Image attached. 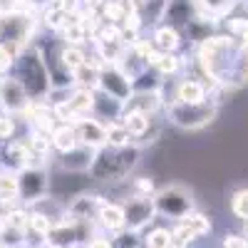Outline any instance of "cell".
<instances>
[{
	"label": "cell",
	"instance_id": "35",
	"mask_svg": "<svg viewBox=\"0 0 248 248\" xmlns=\"http://www.w3.org/2000/svg\"><path fill=\"white\" fill-rule=\"evenodd\" d=\"M67 23H70V15H65V13H62L60 8H55V5L45 13V25H47L50 30H62Z\"/></svg>",
	"mask_w": 248,
	"mask_h": 248
},
{
	"label": "cell",
	"instance_id": "36",
	"mask_svg": "<svg viewBox=\"0 0 248 248\" xmlns=\"http://www.w3.org/2000/svg\"><path fill=\"white\" fill-rule=\"evenodd\" d=\"M154 181L149 176H137L134 179V196H154Z\"/></svg>",
	"mask_w": 248,
	"mask_h": 248
},
{
	"label": "cell",
	"instance_id": "4",
	"mask_svg": "<svg viewBox=\"0 0 248 248\" xmlns=\"http://www.w3.org/2000/svg\"><path fill=\"white\" fill-rule=\"evenodd\" d=\"M218 107L214 102H201V105H184V102H171L167 107V117L179 129H201L216 119Z\"/></svg>",
	"mask_w": 248,
	"mask_h": 248
},
{
	"label": "cell",
	"instance_id": "26",
	"mask_svg": "<svg viewBox=\"0 0 248 248\" xmlns=\"http://www.w3.org/2000/svg\"><path fill=\"white\" fill-rule=\"evenodd\" d=\"M52 226H55V218L45 211H40V209H30V221H28V233L37 236V238H45L50 236L52 231Z\"/></svg>",
	"mask_w": 248,
	"mask_h": 248
},
{
	"label": "cell",
	"instance_id": "43",
	"mask_svg": "<svg viewBox=\"0 0 248 248\" xmlns=\"http://www.w3.org/2000/svg\"><path fill=\"white\" fill-rule=\"evenodd\" d=\"M55 8H60L65 15H70V17H72V15L77 13V8H79V0H57Z\"/></svg>",
	"mask_w": 248,
	"mask_h": 248
},
{
	"label": "cell",
	"instance_id": "24",
	"mask_svg": "<svg viewBox=\"0 0 248 248\" xmlns=\"http://www.w3.org/2000/svg\"><path fill=\"white\" fill-rule=\"evenodd\" d=\"M94 102H97V90H85V87H77L75 92H70L67 97V105L72 107L75 114L85 117L94 109Z\"/></svg>",
	"mask_w": 248,
	"mask_h": 248
},
{
	"label": "cell",
	"instance_id": "16",
	"mask_svg": "<svg viewBox=\"0 0 248 248\" xmlns=\"http://www.w3.org/2000/svg\"><path fill=\"white\" fill-rule=\"evenodd\" d=\"M97 223H99V226H102V229H105L107 233H114V236H119L122 231H127V218H124V206H122V203L105 201V206L99 209Z\"/></svg>",
	"mask_w": 248,
	"mask_h": 248
},
{
	"label": "cell",
	"instance_id": "14",
	"mask_svg": "<svg viewBox=\"0 0 248 248\" xmlns=\"http://www.w3.org/2000/svg\"><path fill=\"white\" fill-rule=\"evenodd\" d=\"M102 206H105V199H102V196H94V194H79V196H75V201L67 206V214H70L72 218H77V221H87V223H92V221H97Z\"/></svg>",
	"mask_w": 248,
	"mask_h": 248
},
{
	"label": "cell",
	"instance_id": "49",
	"mask_svg": "<svg viewBox=\"0 0 248 248\" xmlns=\"http://www.w3.org/2000/svg\"><path fill=\"white\" fill-rule=\"evenodd\" d=\"M243 236H246V238H248V221H246V233H243Z\"/></svg>",
	"mask_w": 248,
	"mask_h": 248
},
{
	"label": "cell",
	"instance_id": "23",
	"mask_svg": "<svg viewBox=\"0 0 248 248\" xmlns=\"http://www.w3.org/2000/svg\"><path fill=\"white\" fill-rule=\"evenodd\" d=\"M85 62H87V52L77 45H62V50L57 52V65L70 75H75Z\"/></svg>",
	"mask_w": 248,
	"mask_h": 248
},
{
	"label": "cell",
	"instance_id": "18",
	"mask_svg": "<svg viewBox=\"0 0 248 248\" xmlns=\"http://www.w3.org/2000/svg\"><path fill=\"white\" fill-rule=\"evenodd\" d=\"M174 102H184V105H201L206 99V85L194 77H186L176 85V99Z\"/></svg>",
	"mask_w": 248,
	"mask_h": 248
},
{
	"label": "cell",
	"instance_id": "45",
	"mask_svg": "<svg viewBox=\"0 0 248 248\" xmlns=\"http://www.w3.org/2000/svg\"><path fill=\"white\" fill-rule=\"evenodd\" d=\"M241 45H243V50H246V52H248V32H246V35H243V43H241Z\"/></svg>",
	"mask_w": 248,
	"mask_h": 248
},
{
	"label": "cell",
	"instance_id": "11",
	"mask_svg": "<svg viewBox=\"0 0 248 248\" xmlns=\"http://www.w3.org/2000/svg\"><path fill=\"white\" fill-rule=\"evenodd\" d=\"M75 132H77V139L82 147H90L94 152L107 147V127L102 122H97L94 117H82L75 124Z\"/></svg>",
	"mask_w": 248,
	"mask_h": 248
},
{
	"label": "cell",
	"instance_id": "5",
	"mask_svg": "<svg viewBox=\"0 0 248 248\" xmlns=\"http://www.w3.org/2000/svg\"><path fill=\"white\" fill-rule=\"evenodd\" d=\"M32 17L30 15H20V13H8L0 20V43H3L15 57L17 50H28V40L32 32Z\"/></svg>",
	"mask_w": 248,
	"mask_h": 248
},
{
	"label": "cell",
	"instance_id": "7",
	"mask_svg": "<svg viewBox=\"0 0 248 248\" xmlns=\"http://www.w3.org/2000/svg\"><path fill=\"white\" fill-rule=\"evenodd\" d=\"M124 206V218H127V231L129 233H139L144 226H149L156 216L154 209V196H129Z\"/></svg>",
	"mask_w": 248,
	"mask_h": 248
},
{
	"label": "cell",
	"instance_id": "46",
	"mask_svg": "<svg viewBox=\"0 0 248 248\" xmlns=\"http://www.w3.org/2000/svg\"><path fill=\"white\" fill-rule=\"evenodd\" d=\"M43 248H65V246H57V243H47V241H45V246H43Z\"/></svg>",
	"mask_w": 248,
	"mask_h": 248
},
{
	"label": "cell",
	"instance_id": "1",
	"mask_svg": "<svg viewBox=\"0 0 248 248\" xmlns=\"http://www.w3.org/2000/svg\"><path fill=\"white\" fill-rule=\"evenodd\" d=\"M13 70H15L13 77L25 87L30 102H43L52 92V79H50L47 65H45V60H43V52H40L37 47L17 52Z\"/></svg>",
	"mask_w": 248,
	"mask_h": 248
},
{
	"label": "cell",
	"instance_id": "19",
	"mask_svg": "<svg viewBox=\"0 0 248 248\" xmlns=\"http://www.w3.org/2000/svg\"><path fill=\"white\" fill-rule=\"evenodd\" d=\"M161 107V92L159 90H149V92H134L132 99L124 105V109H134V112H141V114H154L156 109Z\"/></svg>",
	"mask_w": 248,
	"mask_h": 248
},
{
	"label": "cell",
	"instance_id": "9",
	"mask_svg": "<svg viewBox=\"0 0 248 248\" xmlns=\"http://www.w3.org/2000/svg\"><path fill=\"white\" fill-rule=\"evenodd\" d=\"M211 231V218L209 216H203V214H189V216H184L181 221L174 223V241L176 243H184V246H189L194 241H199L201 236H206Z\"/></svg>",
	"mask_w": 248,
	"mask_h": 248
},
{
	"label": "cell",
	"instance_id": "44",
	"mask_svg": "<svg viewBox=\"0 0 248 248\" xmlns=\"http://www.w3.org/2000/svg\"><path fill=\"white\" fill-rule=\"evenodd\" d=\"M25 3H30V0H10L13 8H15V5H25Z\"/></svg>",
	"mask_w": 248,
	"mask_h": 248
},
{
	"label": "cell",
	"instance_id": "34",
	"mask_svg": "<svg viewBox=\"0 0 248 248\" xmlns=\"http://www.w3.org/2000/svg\"><path fill=\"white\" fill-rule=\"evenodd\" d=\"M231 211H233L243 223L248 221V189H241V191L233 194V199H231Z\"/></svg>",
	"mask_w": 248,
	"mask_h": 248
},
{
	"label": "cell",
	"instance_id": "12",
	"mask_svg": "<svg viewBox=\"0 0 248 248\" xmlns=\"http://www.w3.org/2000/svg\"><path fill=\"white\" fill-rule=\"evenodd\" d=\"M94 159H97V152L79 144L77 149H72L67 154H60L57 167L65 174H90L92 167H94Z\"/></svg>",
	"mask_w": 248,
	"mask_h": 248
},
{
	"label": "cell",
	"instance_id": "8",
	"mask_svg": "<svg viewBox=\"0 0 248 248\" xmlns=\"http://www.w3.org/2000/svg\"><path fill=\"white\" fill-rule=\"evenodd\" d=\"M97 92H102V94H107V97H112V99H119V102H127L132 99V94H134V85H132V79L124 75L119 67H105L99 72V82H97Z\"/></svg>",
	"mask_w": 248,
	"mask_h": 248
},
{
	"label": "cell",
	"instance_id": "48",
	"mask_svg": "<svg viewBox=\"0 0 248 248\" xmlns=\"http://www.w3.org/2000/svg\"><path fill=\"white\" fill-rule=\"evenodd\" d=\"M15 248H30L28 243H20V246H15Z\"/></svg>",
	"mask_w": 248,
	"mask_h": 248
},
{
	"label": "cell",
	"instance_id": "39",
	"mask_svg": "<svg viewBox=\"0 0 248 248\" xmlns=\"http://www.w3.org/2000/svg\"><path fill=\"white\" fill-rule=\"evenodd\" d=\"M221 248H248V238L243 233H226Z\"/></svg>",
	"mask_w": 248,
	"mask_h": 248
},
{
	"label": "cell",
	"instance_id": "42",
	"mask_svg": "<svg viewBox=\"0 0 248 248\" xmlns=\"http://www.w3.org/2000/svg\"><path fill=\"white\" fill-rule=\"evenodd\" d=\"M85 248H114V238H107V236H92L90 243Z\"/></svg>",
	"mask_w": 248,
	"mask_h": 248
},
{
	"label": "cell",
	"instance_id": "22",
	"mask_svg": "<svg viewBox=\"0 0 248 248\" xmlns=\"http://www.w3.org/2000/svg\"><path fill=\"white\" fill-rule=\"evenodd\" d=\"M152 45L156 52H176L179 45H181V35L176 28L171 25H159L154 30V40H152Z\"/></svg>",
	"mask_w": 248,
	"mask_h": 248
},
{
	"label": "cell",
	"instance_id": "40",
	"mask_svg": "<svg viewBox=\"0 0 248 248\" xmlns=\"http://www.w3.org/2000/svg\"><path fill=\"white\" fill-rule=\"evenodd\" d=\"M15 67V55L0 43V75H5L8 70H13Z\"/></svg>",
	"mask_w": 248,
	"mask_h": 248
},
{
	"label": "cell",
	"instance_id": "30",
	"mask_svg": "<svg viewBox=\"0 0 248 248\" xmlns=\"http://www.w3.org/2000/svg\"><path fill=\"white\" fill-rule=\"evenodd\" d=\"M50 112H52L55 122H60V124H77V122L82 119L79 114L72 112V107L67 105V99H57L55 105L50 107Z\"/></svg>",
	"mask_w": 248,
	"mask_h": 248
},
{
	"label": "cell",
	"instance_id": "2",
	"mask_svg": "<svg viewBox=\"0 0 248 248\" xmlns=\"http://www.w3.org/2000/svg\"><path fill=\"white\" fill-rule=\"evenodd\" d=\"M139 156H141V149L137 144H129V147H105L97 152L90 176L94 181H107V184L124 181L137 169Z\"/></svg>",
	"mask_w": 248,
	"mask_h": 248
},
{
	"label": "cell",
	"instance_id": "41",
	"mask_svg": "<svg viewBox=\"0 0 248 248\" xmlns=\"http://www.w3.org/2000/svg\"><path fill=\"white\" fill-rule=\"evenodd\" d=\"M229 32L243 37L248 32V17H233V20H229Z\"/></svg>",
	"mask_w": 248,
	"mask_h": 248
},
{
	"label": "cell",
	"instance_id": "27",
	"mask_svg": "<svg viewBox=\"0 0 248 248\" xmlns=\"http://www.w3.org/2000/svg\"><path fill=\"white\" fill-rule=\"evenodd\" d=\"M147 65L156 72V75H174L176 70H179V57L174 55V52H152L149 55V60H147Z\"/></svg>",
	"mask_w": 248,
	"mask_h": 248
},
{
	"label": "cell",
	"instance_id": "33",
	"mask_svg": "<svg viewBox=\"0 0 248 248\" xmlns=\"http://www.w3.org/2000/svg\"><path fill=\"white\" fill-rule=\"evenodd\" d=\"M0 196L20 201V199H17V174L0 171Z\"/></svg>",
	"mask_w": 248,
	"mask_h": 248
},
{
	"label": "cell",
	"instance_id": "3",
	"mask_svg": "<svg viewBox=\"0 0 248 248\" xmlns=\"http://www.w3.org/2000/svg\"><path fill=\"white\" fill-rule=\"evenodd\" d=\"M154 209L156 216L181 221L184 216L194 214V194L181 184H169L154 194Z\"/></svg>",
	"mask_w": 248,
	"mask_h": 248
},
{
	"label": "cell",
	"instance_id": "20",
	"mask_svg": "<svg viewBox=\"0 0 248 248\" xmlns=\"http://www.w3.org/2000/svg\"><path fill=\"white\" fill-rule=\"evenodd\" d=\"M119 124L129 132L132 139H141V137H147V132L152 127V117L149 114H141V112H134V109H124Z\"/></svg>",
	"mask_w": 248,
	"mask_h": 248
},
{
	"label": "cell",
	"instance_id": "31",
	"mask_svg": "<svg viewBox=\"0 0 248 248\" xmlns=\"http://www.w3.org/2000/svg\"><path fill=\"white\" fill-rule=\"evenodd\" d=\"M129 144H132V137L119 122L107 124V147H129Z\"/></svg>",
	"mask_w": 248,
	"mask_h": 248
},
{
	"label": "cell",
	"instance_id": "21",
	"mask_svg": "<svg viewBox=\"0 0 248 248\" xmlns=\"http://www.w3.org/2000/svg\"><path fill=\"white\" fill-rule=\"evenodd\" d=\"M50 139H52V149L60 152V154H67V152H72V149L79 147L75 124H57L55 132L50 134Z\"/></svg>",
	"mask_w": 248,
	"mask_h": 248
},
{
	"label": "cell",
	"instance_id": "28",
	"mask_svg": "<svg viewBox=\"0 0 248 248\" xmlns=\"http://www.w3.org/2000/svg\"><path fill=\"white\" fill-rule=\"evenodd\" d=\"M141 246L144 248H171L174 246V233H171V229L156 226V229H152L147 236H144Z\"/></svg>",
	"mask_w": 248,
	"mask_h": 248
},
{
	"label": "cell",
	"instance_id": "6",
	"mask_svg": "<svg viewBox=\"0 0 248 248\" xmlns=\"http://www.w3.org/2000/svg\"><path fill=\"white\" fill-rule=\"evenodd\" d=\"M50 194V179L47 171L40 167H28L17 174V199L23 203H40Z\"/></svg>",
	"mask_w": 248,
	"mask_h": 248
},
{
	"label": "cell",
	"instance_id": "15",
	"mask_svg": "<svg viewBox=\"0 0 248 248\" xmlns=\"http://www.w3.org/2000/svg\"><path fill=\"white\" fill-rule=\"evenodd\" d=\"M3 164L10 174H20L30 167V152L25 147V141H5L3 144Z\"/></svg>",
	"mask_w": 248,
	"mask_h": 248
},
{
	"label": "cell",
	"instance_id": "10",
	"mask_svg": "<svg viewBox=\"0 0 248 248\" xmlns=\"http://www.w3.org/2000/svg\"><path fill=\"white\" fill-rule=\"evenodd\" d=\"M28 105H30V97L20 82L15 77H0V107L5 109V114L25 112Z\"/></svg>",
	"mask_w": 248,
	"mask_h": 248
},
{
	"label": "cell",
	"instance_id": "38",
	"mask_svg": "<svg viewBox=\"0 0 248 248\" xmlns=\"http://www.w3.org/2000/svg\"><path fill=\"white\" fill-rule=\"evenodd\" d=\"M15 134V122L10 114H0V139L3 141H10Z\"/></svg>",
	"mask_w": 248,
	"mask_h": 248
},
{
	"label": "cell",
	"instance_id": "29",
	"mask_svg": "<svg viewBox=\"0 0 248 248\" xmlns=\"http://www.w3.org/2000/svg\"><path fill=\"white\" fill-rule=\"evenodd\" d=\"M28 221H30V211H25L23 206H15L3 218V226H8L13 231H20V233H28Z\"/></svg>",
	"mask_w": 248,
	"mask_h": 248
},
{
	"label": "cell",
	"instance_id": "25",
	"mask_svg": "<svg viewBox=\"0 0 248 248\" xmlns=\"http://www.w3.org/2000/svg\"><path fill=\"white\" fill-rule=\"evenodd\" d=\"M62 32V37H65V45H77V47H82L90 40V25L85 23V20H79V17H70V23L60 30Z\"/></svg>",
	"mask_w": 248,
	"mask_h": 248
},
{
	"label": "cell",
	"instance_id": "32",
	"mask_svg": "<svg viewBox=\"0 0 248 248\" xmlns=\"http://www.w3.org/2000/svg\"><path fill=\"white\" fill-rule=\"evenodd\" d=\"M196 3H199V10L209 13L211 17H223L233 8L236 0H196Z\"/></svg>",
	"mask_w": 248,
	"mask_h": 248
},
{
	"label": "cell",
	"instance_id": "17",
	"mask_svg": "<svg viewBox=\"0 0 248 248\" xmlns=\"http://www.w3.org/2000/svg\"><path fill=\"white\" fill-rule=\"evenodd\" d=\"M122 114H124V102L112 99V97H107V94L97 92V102H94V109H92V117H94L97 122H102V124L107 127V124L119 122Z\"/></svg>",
	"mask_w": 248,
	"mask_h": 248
},
{
	"label": "cell",
	"instance_id": "13",
	"mask_svg": "<svg viewBox=\"0 0 248 248\" xmlns=\"http://www.w3.org/2000/svg\"><path fill=\"white\" fill-rule=\"evenodd\" d=\"M196 15H199V3H194V0H169L167 10H164L167 25H171L176 30H179V25H191Z\"/></svg>",
	"mask_w": 248,
	"mask_h": 248
},
{
	"label": "cell",
	"instance_id": "37",
	"mask_svg": "<svg viewBox=\"0 0 248 248\" xmlns=\"http://www.w3.org/2000/svg\"><path fill=\"white\" fill-rule=\"evenodd\" d=\"M114 248H141L137 233H129V231H122L117 238H114Z\"/></svg>",
	"mask_w": 248,
	"mask_h": 248
},
{
	"label": "cell",
	"instance_id": "47",
	"mask_svg": "<svg viewBox=\"0 0 248 248\" xmlns=\"http://www.w3.org/2000/svg\"><path fill=\"white\" fill-rule=\"evenodd\" d=\"M137 3H144V5H149V3H152V0H137Z\"/></svg>",
	"mask_w": 248,
	"mask_h": 248
}]
</instances>
